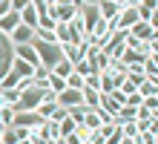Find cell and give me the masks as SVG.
<instances>
[{"label": "cell", "instance_id": "3957f363", "mask_svg": "<svg viewBox=\"0 0 158 144\" xmlns=\"http://www.w3.org/2000/svg\"><path fill=\"white\" fill-rule=\"evenodd\" d=\"M124 49H127V32H118V29H115L112 35H109V41L101 46V52H104V55H109L112 61H121Z\"/></svg>", "mask_w": 158, "mask_h": 144}, {"label": "cell", "instance_id": "44dd1931", "mask_svg": "<svg viewBox=\"0 0 158 144\" xmlns=\"http://www.w3.org/2000/svg\"><path fill=\"white\" fill-rule=\"evenodd\" d=\"M58 127H60V138H63V136H69V133H75V130H78V121H72L69 115H66L63 121H58Z\"/></svg>", "mask_w": 158, "mask_h": 144}, {"label": "cell", "instance_id": "ab89813d", "mask_svg": "<svg viewBox=\"0 0 158 144\" xmlns=\"http://www.w3.org/2000/svg\"><path fill=\"white\" fill-rule=\"evenodd\" d=\"M52 144H66V141H63V138H55V141H52Z\"/></svg>", "mask_w": 158, "mask_h": 144}, {"label": "cell", "instance_id": "7a4b0ae2", "mask_svg": "<svg viewBox=\"0 0 158 144\" xmlns=\"http://www.w3.org/2000/svg\"><path fill=\"white\" fill-rule=\"evenodd\" d=\"M40 104H43V89L32 86V89H23V92H20V98H17L15 110H17V112H35Z\"/></svg>", "mask_w": 158, "mask_h": 144}, {"label": "cell", "instance_id": "7402d4cb", "mask_svg": "<svg viewBox=\"0 0 158 144\" xmlns=\"http://www.w3.org/2000/svg\"><path fill=\"white\" fill-rule=\"evenodd\" d=\"M138 95H141V98H150V95H158V86H155L150 78H147L141 86H138Z\"/></svg>", "mask_w": 158, "mask_h": 144}, {"label": "cell", "instance_id": "603a6c76", "mask_svg": "<svg viewBox=\"0 0 158 144\" xmlns=\"http://www.w3.org/2000/svg\"><path fill=\"white\" fill-rule=\"evenodd\" d=\"M55 110H58V104H55V101H43V104H40V107H38V110H35V112H38V115H40V118L46 121V118H49V115H52Z\"/></svg>", "mask_w": 158, "mask_h": 144}, {"label": "cell", "instance_id": "6da1fadb", "mask_svg": "<svg viewBox=\"0 0 158 144\" xmlns=\"http://www.w3.org/2000/svg\"><path fill=\"white\" fill-rule=\"evenodd\" d=\"M32 46H35V52H38V58H40V66H46V69H52V66L63 58L60 43H43V41H38V37H35Z\"/></svg>", "mask_w": 158, "mask_h": 144}, {"label": "cell", "instance_id": "f546056e", "mask_svg": "<svg viewBox=\"0 0 158 144\" xmlns=\"http://www.w3.org/2000/svg\"><path fill=\"white\" fill-rule=\"evenodd\" d=\"M106 95H109V98H112V101L118 104V107H124V104H127V95L121 92V89H112V92H106Z\"/></svg>", "mask_w": 158, "mask_h": 144}, {"label": "cell", "instance_id": "2e32d148", "mask_svg": "<svg viewBox=\"0 0 158 144\" xmlns=\"http://www.w3.org/2000/svg\"><path fill=\"white\" fill-rule=\"evenodd\" d=\"M12 72H17L20 78H32V75H35V66L26 63V61H20V58H12Z\"/></svg>", "mask_w": 158, "mask_h": 144}, {"label": "cell", "instance_id": "5b68a950", "mask_svg": "<svg viewBox=\"0 0 158 144\" xmlns=\"http://www.w3.org/2000/svg\"><path fill=\"white\" fill-rule=\"evenodd\" d=\"M135 23H138V12H135V6H124V9H121V15L115 17L112 29H118V32H129Z\"/></svg>", "mask_w": 158, "mask_h": 144}, {"label": "cell", "instance_id": "ee69618b", "mask_svg": "<svg viewBox=\"0 0 158 144\" xmlns=\"http://www.w3.org/2000/svg\"><path fill=\"white\" fill-rule=\"evenodd\" d=\"M155 12H158V3H155Z\"/></svg>", "mask_w": 158, "mask_h": 144}, {"label": "cell", "instance_id": "e0dca14e", "mask_svg": "<svg viewBox=\"0 0 158 144\" xmlns=\"http://www.w3.org/2000/svg\"><path fill=\"white\" fill-rule=\"evenodd\" d=\"M20 23L29 26V29H38V9H35V6H26L23 12H20Z\"/></svg>", "mask_w": 158, "mask_h": 144}, {"label": "cell", "instance_id": "d6a6232c", "mask_svg": "<svg viewBox=\"0 0 158 144\" xmlns=\"http://www.w3.org/2000/svg\"><path fill=\"white\" fill-rule=\"evenodd\" d=\"M9 6H12L15 12H23L26 6H32V0H9Z\"/></svg>", "mask_w": 158, "mask_h": 144}, {"label": "cell", "instance_id": "5bb4252c", "mask_svg": "<svg viewBox=\"0 0 158 144\" xmlns=\"http://www.w3.org/2000/svg\"><path fill=\"white\" fill-rule=\"evenodd\" d=\"M75 75H81V78L86 81L89 75H101V72H98L95 61H86V58H83V61H78V63H75Z\"/></svg>", "mask_w": 158, "mask_h": 144}, {"label": "cell", "instance_id": "ffe728a7", "mask_svg": "<svg viewBox=\"0 0 158 144\" xmlns=\"http://www.w3.org/2000/svg\"><path fill=\"white\" fill-rule=\"evenodd\" d=\"M55 37H58L60 46L63 43H72V29H69V23H58V26H55Z\"/></svg>", "mask_w": 158, "mask_h": 144}, {"label": "cell", "instance_id": "8fae6325", "mask_svg": "<svg viewBox=\"0 0 158 144\" xmlns=\"http://www.w3.org/2000/svg\"><path fill=\"white\" fill-rule=\"evenodd\" d=\"M98 15L104 17V20H109V23H115V17L121 15V9L124 6H118V3H112V0H98Z\"/></svg>", "mask_w": 158, "mask_h": 144}, {"label": "cell", "instance_id": "d4e9b609", "mask_svg": "<svg viewBox=\"0 0 158 144\" xmlns=\"http://www.w3.org/2000/svg\"><path fill=\"white\" fill-rule=\"evenodd\" d=\"M0 144H20V138H17L15 127H6V130H3V136H0Z\"/></svg>", "mask_w": 158, "mask_h": 144}, {"label": "cell", "instance_id": "4dcf8cb0", "mask_svg": "<svg viewBox=\"0 0 158 144\" xmlns=\"http://www.w3.org/2000/svg\"><path fill=\"white\" fill-rule=\"evenodd\" d=\"M141 104H144V98L138 92H132V95H127V104H124V107H141Z\"/></svg>", "mask_w": 158, "mask_h": 144}, {"label": "cell", "instance_id": "b9f144b4", "mask_svg": "<svg viewBox=\"0 0 158 144\" xmlns=\"http://www.w3.org/2000/svg\"><path fill=\"white\" fill-rule=\"evenodd\" d=\"M46 3H49V6H55V3H58V0H46Z\"/></svg>", "mask_w": 158, "mask_h": 144}, {"label": "cell", "instance_id": "83f0119b", "mask_svg": "<svg viewBox=\"0 0 158 144\" xmlns=\"http://www.w3.org/2000/svg\"><path fill=\"white\" fill-rule=\"evenodd\" d=\"M121 141H124V133H121V127H115V130H112V136H106V138H104V144H121Z\"/></svg>", "mask_w": 158, "mask_h": 144}, {"label": "cell", "instance_id": "d6986e66", "mask_svg": "<svg viewBox=\"0 0 158 144\" xmlns=\"http://www.w3.org/2000/svg\"><path fill=\"white\" fill-rule=\"evenodd\" d=\"M46 89H52L55 95H58L60 89H66V78H60V75L49 72V78H46Z\"/></svg>", "mask_w": 158, "mask_h": 144}, {"label": "cell", "instance_id": "8d00e7d4", "mask_svg": "<svg viewBox=\"0 0 158 144\" xmlns=\"http://www.w3.org/2000/svg\"><path fill=\"white\" fill-rule=\"evenodd\" d=\"M150 49H152V55H158V32H152V37H150Z\"/></svg>", "mask_w": 158, "mask_h": 144}, {"label": "cell", "instance_id": "4316f807", "mask_svg": "<svg viewBox=\"0 0 158 144\" xmlns=\"http://www.w3.org/2000/svg\"><path fill=\"white\" fill-rule=\"evenodd\" d=\"M109 63H112V58H109V55H104V52H98V58H95L98 72H106V69H109Z\"/></svg>", "mask_w": 158, "mask_h": 144}, {"label": "cell", "instance_id": "cb8c5ba5", "mask_svg": "<svg viewBox=\"0 0 158 144\" xmlns=\"http://www.w3.org/2000/svg\"><path fill=\"white\" fill-rule=\"evenodd\" d=\"M121 133H124V138H135L141 130H138V124H135V121H124V124H121Z\"/></svg>", "mask_w": 158, "mask_h": 144}, {"label": "cell", "instance_id": "9a60e30c", "mask_svg": "<svg viewBox=\"0 0 158 144\" xmlns=\"http://www.w3.org/2000/svg\"><path fill=\"white\" fill-rule=\"evenodd\" d=\"M83 107L86 110H98L101 107V92L92 86H83Z\"/></svg>", "mask_w": 158, "mask_h": 144}, {"label": "cell", "instance_id": "4fadbf2b", "mask_svg": "<svg viewBox=\"0 0 158 144\" xmlns=\"http://www.w3.org/2000/svg\"><path fill=\"white\" fill-rule=\"evenodd\" d=\"M127 35L132 37V41H138V43H141V41H150V37H152V26L147 23V20H138V23L129 29Z\"/></svg>", "mask_w": 158, "mask_h": 144}, {"label": "cell", "instance_id": "836d02e7", "mask_svg": "<svg viewBox=\"0 0 158 144\" xmlns=\"http://www.w3.org/2000/svg\"><path fill=\"white\" fill-rule=\"evenodd\" d=\"M118 89H121V92H124V95H132V92H138V86H135L132 81H124V84H121V86H118Z\"/></svg>", "mask_w": 158, "mask_h": 144}, {"label": "cell", "instance_id": "8992f818", "mask_svg": "<svg viewBox=\"0 0 158 144\" xmlns=\"http://www.w3.org/2000/svg\"><path fill=\"white\" fill-rule=\"evenodd\" d=\"M12 58H15V46L9 43L6 35H0V78L12 69Z\"/></svg>", "mask_w": 158, "mask_h": 144}, {"label": "cell", "instance_id": "e575fe53", "mask_svg": "<svg viewBox=\"0 0 158 144\" xmlns=\"http://www.w3.org/2000/svg\"><path fill=\"white\" fill-rule=\"evenodd\" d=\"M66 115H69V110H63V107H58V110H55V112L49 115V118H52V121H63V118H66Z\"/></svg>", "mask_w": 158, "mask_h": 144}, {"label": "cell", "instance_id": "f1b7e54d", "mask_svg": "<svg viewBox=\"0 0 158 144\" xmlns=\"http://www.w3.org/2000/svg\"><path fill=\"white\" fill-rule=\"evenodd\" d=\"M66 86H72V89H83V78H81V75H75V72H72L69 78H66Z\"/></svg>", "mask_w": 158, "mask_h": 144}, {"label": "cell", "instance_id": "ba28073f", "mask_svg": "<svg viewBox=\"0 0 158 144\" xmlns=\"http://www.w3.org/2000/svg\"><path fill=\"white\" fill-rule=\"evenodd\" d=\"M43 118L38 112H15V124L12 127H26V130H35V127H40Z\"/></svg>", "mask_w": 158, "mask_h": 144}, {"label": "cell", "instance_id": "7bdbcfd3", "mask_svg": "<svg viewBox=\"0 0 158 144\" xmlns=\"http://www.w3.org/2000/svg\"><path fill=\"white\" fill-rule=\"evenodd\" d=\"M43 144H52V141H43Z\"/></svg>", "mask_w": 158, "mask_h": 144}, {"label": "cell", "instance_id": "52a82bcc", "mask_svg": "<svg viewBox=\"0 0 158 144\" xmlns=\"http://www.w3.org/2000/svg\"><path fill=\"white\" fill-rule=\"evenodd\" d=\"M49 15H52L55 20H58V23H69L72 17L78 15V9H75V6H69L66 0H58V3H55V6L49 9Z\"/></svg>", "mask_w": 158, "mask_h": 144}, {"label": "cell", "instance_id": "f35d334b", "mask_svg": "<svg viewBox=\"0 0 158 144\" xmlns=\"http://www.w3.org/2000/svg\"><path fill=\"white\" fill-rule=\"evenodd\" d=\"M83 6H98V0H83Z\"/></svg>", "mask_w": 158, "mask_h": 144}, {"label": "cell", "instance_id": "ac0fdd59", "mask_svg": "<svg viewBox=\"0 0 158 144\" xmlns=\"http://www.w3.org/2000/svg\"><path fill=\"white\" fill-rule=\"evenodd\" d=\"M49 72H55V75H60V78H69V75H72V72H75V63H69V61H66V58H60V61H58V63H55V66H52V69H49Z\"/></svg>", "mask_w": 158, "mask_h": 144}, {"label": "cell", "instance_id": "7c38bea8", "mask_svg": "<svg viewBox=\"0 0 158 144\" xmlns=\"http://www.w3.org/2000/svg\"><path fill=\"white\" fill-rule=\"evenodd\" d=\"M15 58H20V61L32 63V66H40V58H38V52H35V46H32V43L15 46Z\"/></svg>", "mask_w": 158, "mask_h": 144}, {"label": "cell", "instance_id": "f6af8a7d", "mask_svg": "<svg viewBox=\"0 0 158 144\" xmlns=\"http://www.w3.org/2000/svg\"><path fill=\"white\" fill-rule=\"evenodd\" d=\"M155 98H158V95H155Z\"/></svg>", "mask_w": 158, "mask_h": 144}, {"label": "cell", "instance_id": "1f68e13d", "mask_svg": "<svg viewBox=\"0 0 158 144\" xmlns=\"http://www.w3.org/2000/svg\"><path fill=\"white\" fill-rule=\"evenodd\" d=\"M141 107H147L150 112H158V98H155V95H150V98H144V104H141Z\"/></svg>", "mask_w": 158, "mask_h": 144}, {"label": "cell", "instance_id": "484cf974", "mask_svg": "<svg viewBox=\"0 0 158 144\" xmlns=\"http://www.w3.org/2000/svg\"><path fill=\"white\" fill-rule=\"evenodd\" d=\"M55 26H58V20H55L52 15H40L38 17V29H49V32H55Z\"/></svg>", "mask_w": 158, "mask_h": 144}, {"label": "cell", "instance_id": "277c9868", "mask_svg": "<svg viewBox=\"0 0 158 144\" xmlns=\"http://www.w3.org/2000/svg\"><path fill=\"white\" fill-rule=\"evenodd\" d=\"M58 107H63V110L83 107V89H72V86L60 89V92H58Z\"/></svg>", "mask_w": 158, "mask_h": 144}, {"label": "cell", "instance_id": "d590c367", "mask_svg": "<svg viewBox=\"0 0 158 144\" xmlns=\"http://www.w3.org/2000/svg\"><path fill=\"white\" fill-rule=\"evenodd\" d=\"M35 86V81L32 78H20V84H17V92H23V89H32Z\"/></svg>", "mask_w": 158, "mask_h": 144}, {"label": "cell", "instance_id": "74e56055", "mask_svg": "<svg viewBox=\"0 0 158 144\" xmlns=\"http://www.w3.org/2000/svg\"><path fill=\"white\" fill-rule=\"evenodd\" d=\"M147 23L152 26V32H158V12H152V15H150V20H147Z\"/></svg>", "mask_w": 158, "mask_h": 144}, {"label": "cell", "instance_id": "60d3db41", "mask_svg": "<svg viewBox=\"0 0 158 144\" xmlns=\"http://www.w3.org/2000/svg\"><path fill=\"white\" fill-rule=\"evenodd\" d=\"M121 144H132V138H124V141H121Z\"/></svg>", "mask_w": 158, "mask_h": 144}, {"label": "cell", "instance_id": "30bf717a", "mask_svg": "<svg viewBox=\"0 0 158 144\" xmlns=\"http://www.w3.org/2000/svg\"><path fill=\"white\" fill-rule=\"evenodd\" d=\"M32 41H35V29L23 26V23L9 35V43H12V46H23V43H32Z\"/></svg>", "mask_w": 158, "mask_h": 144}, {"label": "cell", "instance_id": "9c48e42d", "mask_svg": "<svg viewBox=\"0 0 158 144\" xmlns=\"http://www.w3.org/2000/svg\"><path fill=\"white\" fill-rule=\"evenodd\" d=\"M17 26H20V12L9 9V12H6L3 17H0V35H6V37H9V35H12Z\"/></svg>", "mask_w": 158, "mask_h": 144}]
</instances>
